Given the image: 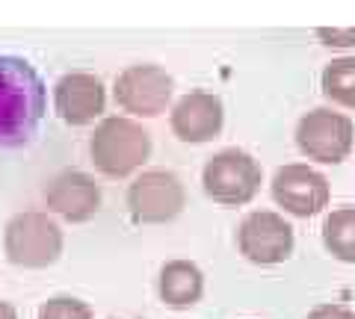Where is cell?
<instances>
[{"mask_svg": "<svg viewBox=\"0 0 355 319\" xmlns=\"http://www.w3.org/2000/svg\"><path fill=\"white\" fill-rule=\"evenodd\" d=\"M48 89L27 60L0 53V148H24L39 134Z\"/></svg>", "mask_w": 355, "mask_h": 319, "instance_id": "obj_1", "label": "cell"}, {"mask_svg": "<svg viewBox=\"0 0 355 319\" xmlns=\"http://www.w3.org/2000/svg\"><path fill=\"white\" fill-rule=\"evenodd\" d=\"M89 157L107 178H128L151 157V136L128 116H107L89 139Z\"/></svg>", "mask_w": 355, "mask_h": 319, "instance_id": "obj_2", "label": "cell"}, {"mask_svg": "<svg viewBox=\"0 0 355 319\" xmlns=\"http://www.w3.org/2000/svg\"><path fill=\"white\" fill-rule=\"evenodd\" d=\"M62 228L42 210L15 213L3 228V255L21 269H48L62 255Z\"/></svg>", "mask_w": 355, "mask_h": 319, "instance_id": "obj_3", "label": "cell"}, {"mask_svg": "<svg viewBox=\"0 0 355 319\" xmlns=\"http://www.w3.org/2000/svg\"><path fill=\"white\" fill-rule=\"evenodd\" d=\"M205 192L216 204L240 207L249 204L261 190V166L252 154L240 148H225L205 163L202 172Z\"/></svg>", "mask_w": 355, "mask_h": 319, "instance_id": "obj_4", "label": "cell"}, {"mask_svg": "<svg viewBox=\"0 0 355 319\" xmlns=\"http://www.w3.org/2000/svg\"><path fill=\"white\" fill-rule=\"evenodd\" d=\"M187 192L178 174L148 169L128 186V210L137 225H166L181 216Z\"/></svg>", "mask_w": 355, "mask_h": 319, "instance_id": "obj_5", "label": "cell"}, {"mask_svg": "<svg viewBox=\"0 0 355 319\" xmlns=\"http://www.w3.org/2000/svg\"><path fill=\"white\" fill-rule=\"evenodd\" d=\"M175 92V80L166 69L154 62H139V65H128L125 71L116 77L113 86V98L116 104L130 116L139 118H157L166 113V107L172 101Z\"/></svg>", "mask_w": 355, "mask_h": 319, "instance_id": "obj_6", "label": "cell"}, {"mask_svg": "<svg viewBox=\"0 0 355 319\" xmlns=\"http://www.w3.org/2000/svg\"><path fill=\"white\" fill-rule=\"evenodd\" d=\"M355 142V127L343 113H331L326 107L311 109L296 125V145L320 163H340L349 157Z\"/></svg>", "mask_w": 355, "mask_h": 319, "instance_id": "obj_7", "label": "cell"}, {"mask_svg": "<svg viewBox=\"0 0 355 319\" xmlns=\"http://www.w3.org/2000/svg\"><path fill=\"white\" fill-rule=\"evenodd\" d=\"M237 248L243 257L258 266L284 263L293 251V228L279 213L254 210L237 228Z\"/></svg>", "mask_w": 355, "mask_h": 319, "instance_id": "obj_8", "label": "cell"}, {"mask_svg": "<svg viewBox=\"0 0 355 319\" xmlns=\"http://www.w3.org/2000/svg\"><path fill=\"white\" fill-rule=\"evenodd\" d=\"M104 107H107V89L101 77L89 71H69L53 86V109L71 127L92 125L95 118L104 116Z\"/></svg>", "mask_w": 355, "mask_h": 319, "instance_id": "obj_9", "label": "cell"}, {"mask_svg": "<svg viewBox=\"0 0 355 319\" xmlns=\"http://www.w3.org/2000/svg\"><path fill=\"white\" fill-rule=\"evenodd\" d=\"M272 198L293 216H317L329 204V181L305 163H291L275 172Z\"/></svg>", "mask_w": 355, "mask_h": 319, "instance_id": "obj_10", "label": "cell"}, {"mask_svg": "<svg viewBox=\"0 0 355 319\" xmlns=\"http://www.w3.org/2000/svg\"><path fill=\"white\" fill-rule=\"evenodd\" d=\"M44 204L65 222H89L101 210V186L92 174L80 169H65L44 186Z\"/></svg>", "mask_w": 355, "mask_h": 319, "instance_id": "obj_11", "label": "cell"}, {"mask_svg": "<svg viewBox=\"0 0 355 319\" xmlns=\"http://www.w3.org/2000/svg\"><path fill=\"white\" fill-rule=\"evenodd\" d=\"M222 122H225V107H222L219 95L202 92V89L187 92L172 107V116H169L172 134L181 142H196V145L219 136Z\"/></svg>", "mask_w": 355, "mask_h": 319, "instance_id": "obj_12", "label": "cell"}, {"mask_svg": "<svg viewBox=\"0 0 355 319\" xmlns=\"http://www.w3.org/2000/svg\"><path fill=\"white\" fill-rule=\"evenodd\" d=\"M157 293L166 307L187 311L202 302L205 275L193 260H166L157 275Z\"/></svg>", "mask_w": 355, "mask_h": 319, "instance_id": "obj_13", "label": "cell"}, {"mask_svg": "<svg viewBox=\"0 0 355 319\" xmlns=\"http://www.w3.org/2000/svg\"><path fill=\"white\" fill-rule=\"evenodd\" d=\"M323 246L343 263H355V207H338L323 222Z\"/></svg>", "mask_w": 355, "mask_h": 319, "instance_id": "obj_14", "label": "cell"}, {"mask_svg": "<svg viewBox=\"0 0 355 319\" xmlns=\"http://www.w3.org/2000/svg\"><path fill=\"white\" fill-rule=\"evenodd\" d=\"M323 92L340 107H355V57H340L326 65Z\"/></svg>", "mask_w": 355, "mask_h": 319, "instance_id": "obj_15", "label": "cell"}, {"mask_svg": "<svg viewBox=\"0 0 355 319\" xmlns=\"http://www.w3.org/2000/svg\"><path fill=\"white\" fill-rule=\"evenodd\" d=\"M36 319H95V313L83 299H74V295H53V299L42 302Z\"/></svg>", "mask_w": 355, "mask_h": 319, "instance_id": "obj_16", "label": "cell"}, {"mask_svg": "<svg viewBox=\"0 0 355 319\" xmlns=\"http://www.w3.org/2000/svg\"><path fill=\"white\" fill-rule=\"evenodd\" d=\"M317 39H323V45L329 48H352L355 45V27L352 30H335V27H320Z\"/></svg>", "mask_w": 355, "mask_h": 319, "instance_id": "obj_17", "label": "cell"}, {"mask_svg": "<svg viewBox=\"0 0 355 319\" xmlns=\"http://www.w3.org/2000/svg\"><path fill=\"white\" fill-rule=\"evenodd\" d=\"M308 319H355V311L347 304H320L308 313Z\"/></svg>", "mask_w": 355, "mask_h": 319, "instance_id": "obj_18", "label": "cell"}, {"mask_svg": "<svg viewBox=\"0 0 355 319\" xmlns=\"http://www.w3.org/2000/svg\"><path fill=\"white\" fill-rule=\"evenodd\" d=\"M0 319H18V311H15V304H9L0 299Z\"/></svg>", "mask_w": 355, "mask_h": 319, "instance_id": "obj_19", "label": "cell"}]
</instances>
